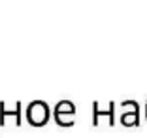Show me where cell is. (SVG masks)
Wrapping results in <instances>:
<instances>
[{"instance_id":"6da1fadb","label":"cell","mask_w":147,"mask_h":138,"mask_svg":"<svg viewBox=\"0 0 147 138\" xmlns=\"http://www.w3.org/2000/svg\"><path fill=\"white\" fill-rule=\"evenodd\" d=\"M28 116H30V121L36 123V125L45 123V119H47V108H45V104L34 102L30 108H28Z\"/></svg>"}]
</instances>
